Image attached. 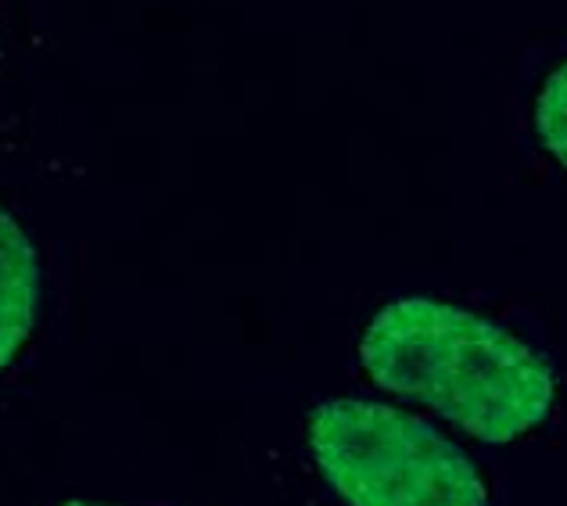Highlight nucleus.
Here are the masks:
<instances>
[{"label":"nucleus","instance_id":"4","mask_svg":"<svg viewBox=\"0 0 567 506\" xmlns=\"http://www.w3.org/2000/svg\"><path fill=\"white\" fill-rule=\"evenodd\" d=\"M535 133L546 152L567 169V62L549 72L535 97Z\"/></svg>","mask_w":567,"mask_h":506},{"label":"nucleus","instance_id":"1","mask_svg":"<svg viewBox=\"0 0 567 506\" xmlns=\"http://www.w3.org/2000/svg\"><path fill=\"white\" fill-rule=\"evenodd\" d=\"M378 389L442 413L474 438L506 445L554 410L549 366L503 327L435 299L388 302L360 341Z\"/></svg>","mask_w":567,"mask_h":506},{"label":"nucleus","instance_id":"5","mask_svg":"<svg viewBox=\"0 0 567 506\" xmlns=\"http://www.w3.org/2000/svg\"><path fill=\"white\" fill-rule=\"evenodd\" d=\"M69 506H91V503H69Z\"/></svg>","mask_w":567,"mask_h":506},{"label":"nucleus","instance_id":"3","mask_svg":"<svg viewBox=\"0 0 567 506\" xmlns=\"http://www.w3.org/2000/svg\"><path fill=\"white\" fill-rule=\"evenodd\" d=\"M40 302V262L29 234L0 205V370L33 334Z\"/></svg>","mask_w":567,"mask_h":506},{"label":"nucleus","instance_id":"2","mask_svg":"<svg viewBox=\"0 0 567 506\" xmlns=\"http://www.w3.org/2000/svg\"><path fill=\"white\" fill-rule=\"evenodd\" d=\"M309 445L349 506H488L474 459L402 410L331 399L309 416Z\"/></svg>","mask_w":567,"mask_h":506}]
</instances>
